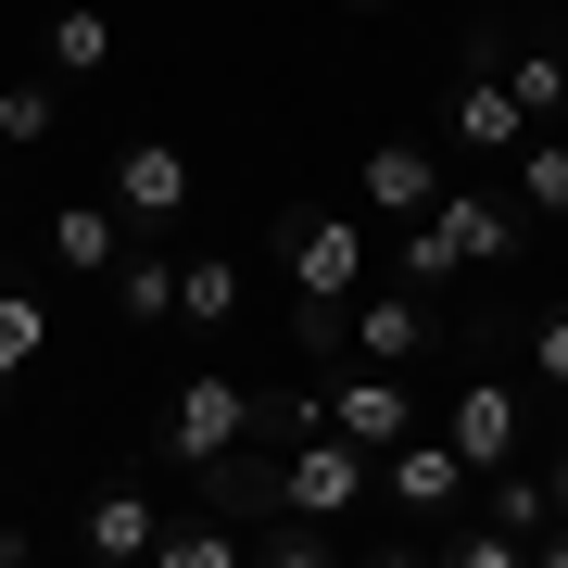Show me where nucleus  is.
I'll return each instance as SVG.
<instances>
[{
  "label": "nucleus",
  "instance_id": "nucleus-1",
  "mask_svg": "<svg viewBox=\"0 0 568 568\" xmlns=\"http://www.w3.org/2000/svg\"><path fill=\"white\" fill-rule=\"evenodd\" d=\"M278 265H291V342L304 354H342V316H354V291H366V227L354 215H328V203H304V215H278Z\"/></svg>",
  "mask_w": 568,
  "mask_h": 568
},
{
  "label": "nucleus",
  "instance_id": "nucleus-2",
  "mask_svg": "<svg viewBox=\"0 0 568 568\" xmlns=\"http://www.w3.org/2000/svg\"><path fill=\"white\" fill-rule=\"evenodd\" d=\"M506 253H518V190H443V203L405 227V278L417 291L467 278V265H506Z\"/></svg>",
  "mask_w": 568,
  "mask_h": 568
},
{
  "label": "nucleus",
  "instance_id": "nucleus-3",
  "mask_svg": "<svg viewBox=\"0 0 568 568\" xmlns=\"http://www.w3.org/2000/svg\"><path fill=\"white\" fill-rule=\"evenodd\" d=\"M253 429H265V392H253V379H227V366H203V379L164 392V455H178V467H203V455H227V443H253Z\"/></svg>",
  "mask_w": 568,
  "mask_h": 568
},
{
  "label": "nucleus",
  "instance_id": "nucleus-4",
  "mask_svg": "<svg viewBox=\"0 0 568 568\" xmlns=\"http://www.w3.org/2000/svg\"><path fill=\"white\" fill-rule=\"evenodd\" d=\"M366 467H379V455H366L354 429H304V443L278 455V506H304V518H354V506H366Z\"/></svg>",
  "mask_w": 568,
  "mask_h": 568
},
{
  "label": "nucleus",
  "instance_id": "nucleus-5",
  "mask_svg": "<svg viewBox=\"0 0 568 568\" xmlns=\"http://www.w3.org/2000/svg\"><path fill=\"white\" fill-rule=\"evenodd\" d=\"M328 429H354V443L366 455H392V443H405V429H429L417 417V379H405V366H342V379H328Z\"/></svg>",
  "mask_w": 568,
  "mask_h": 568
},
{
  "label": "nucleus",
  "instance_id": "nucleus-6",
  "mask_svg": "<svg viewBox=\"0 0 568 568\" xmlns=\"http://www.w3.org/2000/svg\"><path fill=\"white\" fill-rule=\"evenodd\" d=\"M467 480H480V467H467L443 429H405V443L379 455V493H392V518H455L467 506Z\"/></svg>",
  "mask_w": 568,
  "mask_h": 568
},
{
  "label": "nucleus",
  "instance_id": "nucleus-7",
  "mask_svg": "<svg viewBox=\"0 0 568 568\" xmlns=\"http://www.w3.org/2000/svg\"><path fill=\"white\" fill-rule=\"evenodd\" d=\"M114 203H126V227H178L190 203H203V178H190V152L178 140H114Z\"/></svg>",
  "mask_w": 568,
  "mask_h": 568
},
{
  "label": "nucleus",
  "instance_id": "nucleus-8",
  "mask_svg": "<svg viewBox=\"0 0 568 568\" xmlns=\"http://www.w3.org/2000/svg\"><path fill=\"white\" fill-rule=\"evenodd\" d=\"M152 544H164V506H152L140 480H102V493L77 506V556H89V568H140Z\"/></svg>",
  "mask_w": 568,
  "mask_h": 568
},
{
  "label": "nucleus",
  "instance_id": "nucleus-9",
  "mask_svg": "<svg viewBox=\"0 0 568 568\" xmlns=\"http://www.w3.org/2000/svg\"><path fill=\"white\" fill-rule=\"evenodd\" d=\"M429 203H443V152H429V140H379V152H366V215H379V227H417Z\"/></svg>",
  "mask_w": 568,
  "mask_h": 568
},
{
  "label": "nucleus",
  "instance_id": "nucleus-10",
  "mask_svg": "<svg viewBox=\"0 0 568 568\" xmlns=\"http://www.w3.org/2000/svg\"><path fill=\"white\" fill-rule=\"evenodd\" d=\"M518 429H530V417H518V392H506V379H467L455 405H443V443H455L467 467H480V480L518 455Z\"/></svg>",
  "mask_w": 568,
  "mask_h": 568
},
{
  "label": "nucleus",
  "instance_id": "nucleus-11",
  "mask_svg": "<svg viewBox=\"0 0 568 568\" xmlns=\"http://www.w3.org/2000/svg\"><path fill=\"white\" fill-rule=\"evenodd\" d=\"M443 126H455L467 152H506V164H518V140H530V114H518V89L493 77V63H467V77H455V102H443Z\"/></svg>",
  "mask_w": 568,
  "mask_h": 568
},
{
  "label": "nucleus",
  "instance_id": "nucleus-12",
  "mask_svg": "<svg viewBox=\"0 0 568 568\" xmlns=\"http://www.w3.org/2000/svg\"><path fill=\"white\" fill-rule=\"evenodd\" d=\"M51 265L63 278H114L126 265V203L102 190V203H51Z\"/></svg>",
  "mask_w": 568,
  "mask_h": 568
},
{
  "label": "nucleus",
  "instance_id": "nucleus-13",
  "mask_svg": "<svg viewBox=\"0 0 568 568\" xmlns=\"http://www.w3.org/2000/svg\"><path fill=\"white\" fill-rule=\"evenodd\" d=\"M342 342H354L366 366H405V354L429 342V304H417V278H405V291H354V316H342Z\"/></svg>",
  "mask_w": 568,
  "mask_h": 568
},
{
  "label": "nucleus",
  "instance_id": "nucleus-14",
  "mask_svg": "<svg viewBox=\"0 0 568 568\" xmlns=\"http://www.w3.org/2000/svg\"><path fill=\"white\" fill-rule=\"evenodd\" d=\"M241 253H178V328L190 342H215V328H241Z\"/></svg>",
  "mask_w": 568,
  "mask_h": 568
},
{
  "label": "nucleus",
  "instance_id": "nucleus-15",
  "mask_svg": "<svg viewBox=\"0 0 568 568\" xmlns=\"http://www.w3.org/2000/svg\"><path fill=\"white\" fill-rule=\"evenodd\" d=\"M51 77L63 89L114 77V13H102V0H63V13H51Z\"/></svg>",
  "mask_w": 568,
  "mask_h": 568
},
{
  "label": "nucleus",
  "instance_id": "nucleus-16",
  "mask_svg": "<svg viewBox=\"0 0 568 568\" xmlns=\"http://www.w3.org/2000/svg\"><path fill=\"white\" fill-rule=\"evenodd\" d=\"M102 291H114V328H178V253H126Z\"/></svg>",
  "mask_w": 568,
  "mask_h": 568
},
{
  "label": "nucleus",
  "instance_id": "nucleus-17",
  "mask_svg": "<svg viewBox=\"0 0 568 568\" xmlns=\"http://www.w3.org/2000/svg\"><path fill=\"white\" fill-rule=\"evenodd\" d=\"M39 354H51V304H39L26 278H0V392H13Z\"/></svg>",
  "mask_w": 568,
  "mask_h": 568
},
{
  "label": "nucleus",
  "instance_id": "nucleus-18",
  "mask_svg": "<svg viewBox=\"0 0 568 568\" xmlns=\"http://www.w3.org/2000/svg\"><path fill=\"white\" fill-rule=\"evenodd\" d=\"M493 77L518 89V114H530V126H556V114H568V51H506Z\"/></svg>",
  "mask_w": 568,
  "mask_h": 568
},
{
  "label": "nucleus",
  "instance_id": "nucleus-19",
  "mask_svg": "<svg viewBox=\"0 0 568 568\" xmlns=\"http://www.w3.org/2000/svg\"><path fill=\"white\" fill-rule=\"evenodd\" d=\"M518 215H568V140H556V126L518 140Z\"/></svg>",
  "mask_w": 568,
  "mask_h": 568
},
{
  "label": "nucleus",
  "instance_id": "nucleus-20",
  "mask_svg": "<svg viewBox=\"0 0 568 568\" xmlns=\"http://www.w3.org/2000/svg\"><path fill=\"white\" fill-rule=\"evenodd\" d=\"M480 506L506 518V530H544V518H556V493H544V467H518V455H506V467L480 480Z\"/></svg>",
  "mask_w": 568,
  "mask_h": 568
},
{
  "label": "nucleus",
  "instance_id": "nucleus-21",
  "mask_svg": "<svg viewBox=\"0 0 568 568\" xmlns=\"http://www.w3.org/2000/svg\"><path fill=\"white\" fill-rule=\"evenodd\" d=\"M51 126H63V89L51 77H13V89H0V140H13V152H39Z\"/></svg>",
  "mask_w": 568,
  "mask_h": 568
},
{
  "label": "nucleus",
  "instance_id": "nucleus-22",
  "mask_svg": "<svg viewBox=\"0 0 568 568\" xmlns=\"http://www.w3.org/2000/svg\"><path fill=\"white\" fill-rule=\"evenodd\" d=\"M241 556H253L241 530H203V518H190V530L164 518V544H152V568H241Z\"/></svg>",
  "mask_w": 568,
  "mask_h": 568
},
{
  "label": "nucleus",
  "instance_id": "nucleus-23",
  "mask_svg": "<svg viewBox=\"0 0 568 568\" xmlns=\"http://www.w3.org/2000/svg\"><path fill=\"white\" fill-rule=\"evenodd\" d=\"M443 556H455V568H518L530 530H506V518H493V530H443Z\"/></svg>",
  "mask_w": 568,
  "mask_h": 568
},
{
  "label": "nucleus",
  "instance_id": "nucleus-24",
  "mask_svg": "<svg viewBox=\"0 0 568 568\" xmlns=\"http://www.w3.org/2000/svg\"><path fill=\"white\" fill-rule=\"evenodd\" d=\"M530 366H544V392H568V304L530 316Z\"/></svg>",
  "mask_w": 568,
  "mask_h": 568
},
{
  "label": "nucleus",
  "instance_id": "nucleus-25",
  "mask_svg": "<svg viewBox=\"0 0 568 568\" xmlns=\"http://www.w3.org/2000/svg\"><path fill=\"white\" fill-rule=\"evenodd\" d=\"M265 429H278V443H304V429H328V392H278V405H265Z\"/></svg>",
  "mask_w": 568,
  "mask_h": 568
},
{
  "label": "nucleus",
  "instance_id": "nucleus-26",
  "mask_svg": "<svg viewBox=\"0 0 568 568\" xmlns=\"http://www.w3.org/2000/svg\"><path fill=\"white\" fill-rule=\"evenodd\" d=\"M544 493H556V518H568V443H556V467H544Z\"/></svg>",
  "mask_w": 568,
  "mask_h": 568
},
{
  "label": "nucleus",
  "instance_id": "nucleus-27",
  "mask_svg": "<svg viewBox=\"0 0 568 568\" xmlns=\"http://www.w3.org/2000/svg\"><path fill=\"white\" fill-rule=\"evenodd\" d=\"M556 429H568V392H556Z\"/></svg>",
  "mask_w": 568,
  "mask_h": 568
},
{
  "label": "nucleus",
  "instance_id": "nucleus-28",
  "mask_svg": "<svg viewBox=\"0 0 568 568\" xmlns=\"http://www.w3.org/2000/svg\"><path fill=\"white\" fill-rule=\"evenodd\" d=\"M366 13H379V0H366Z\"/></svg>",
  "mask_w": 568,
  "mask_h": 568
}]
</instances>
